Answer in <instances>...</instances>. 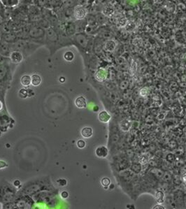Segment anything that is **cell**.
I'll return each mask as SVG.
<instances>
[{
  "mask_svg": "<svg viewBox=\"0 0 186 209\" xmlns=\"http://www.w3.org/2000/svg\"><path fill=\"white\" fill-rule=\"evenodd\" d=\"M28 35L34 39H43L46 36V29L39 26H33L29 28Z\"/></svg>",
  "mask_w": 186,
  "mask_h": 209,
  "instance_id": "6da1fadb",
  "label": "cell"
},
{
  "mask_svg": "<svg viewBox=\"0 0 186 209\" xmlns=\"http://www.w3.org/2000/svg\"><path fill=\"white\" fill-rule=\"evenodd\" d=\"M88 10L86 7L77 5L73 10V16L77 20H82L87 17Z\"/></svg>",
  "mask_w": 186,
  "mask_h": 209,
  "instance_id": "7a4b0ae2",
  "label": "cell"
},
{
  "mask_svg": "<svg viewBox=\"0 0 186 209\" xmlns=\"http://www.w3.org/2000/svg\"><path fill=\"white\" fill-rule=\"evenodd\" d=\"M73 39L76 41L77 44L83 48L87 47L88 44H89V38L88 37V36L86 34H83L82 32L75 34L74 36H73Z\"/></svg>",
  "mask_w": 186,
  "mask_h": 209,
  "instance_id": "3957f363",
  "label": "cell"
},
{
  "mask_svg": "<svg viewBox=\"0 0 186 209\" xmlns=\"http://www.w3.org/2000/svg\"><path fill=\"white\" fill-rule=\"evenodd\" d=\"M46 39L51 42H55L59 39V36L55 31L51 27L46 29Z\"/></svg>",
  "mask_w": 186,
  "mask_h": 209,
  "instance_id": "277c9868",
  "label": "cell"
},
{
  "mask_svg": "<svg viewBox=\"0 0 186 209\" xmlns=\"http://www.w3.org/2000/svg\"><path fill=\"white\" fill-rule=\"evenodd\" d=\"M18 39L17 35L14 34V33L11 32H6L4 33L1 37V40L4 41L6 42V43H14L16 42Z\"/></svg>",
  "mask_w": 186,
  "mask_h": 209,
  "instance_id": "5b68a950",
  "label": "cell"
},
{
  "mask_svg": "<svg viewBox=\"0 0 186 209\" xmlns=\"http://www.w3.org/2000/svg\"><path fill=\"white\" fill-rule=\"evenodd\" d=\"M116 47V43L113 39H108L104 44V49L107 52H113Z\"/></svg>",
  "mask_w": 186,
  "mask_h": 209,
  "instance_id": "8992f818",
  "label": "cell"
},
{
  "mask_svg": "<svg viewBox=\"0 0 186 209\" xmlns=\"http://www.w3.org/2000/svg\"><path fill=\"white\" fill-rule=\"evenodd\" d=\"M95 153H96V155L99 158H106V156L108 154V151L107 148L105 147V146H99L96 149Z\"/></svg>",
  "mask_w": 186,
  "mask_h": 209,
  "instance_id": "52a82bcc",
  "label": "cell"
},
{
  "mask_svg": "<svg viewBox=\"0 0 186 209\" xmlns=\"http://www.w3.org/2000/svg\"><path fill=\"white\" fill-rule=\"evenodd\" d=\"M102 14L106 18H112L115 14V9L110 6H106L103 8Z\"/></svg>",
  "mask_w": 186,
  "mask_h": 209,
  "instance_id": "ba28073f",
  "label": "cell"
},
{
  "mask_svg": "<svg viewBox=\"0 0 186 209\" xmlns=\"http://www.w3.org/2000/svg\"><path fill=\"white\" fill-rule=\"evenodd\" d=\"M11 60L14 63H20L23 60V55L19 51H13L11 53Z\"/></svg>",
  "mask_w": 186,
  "mask_h": 209,
  "instance_id": "9c48e42d",
  "label": "cell"
},
{
  "mask_svg": "<svg viewBox=\"0 0 186 209\" xmlns=\"http://www.w3.org/2000/svg\"><path fill=\"white\" fill-rule=\"evenodd\" d=\"M1 4L7 8H13L17 6L20 3V0H0Z\"/></svg>",
  "mask_w": 186,
  "mask_h": 209,
  "instance_id": "30bf717a",
  "label": "cell"
},
{
  "mask_svg": "<svg viewBox=\"0 0 186 209\" xmlns=\"http://www.w3.org/2000/svg\"><path fill=\"white\" fill-rule=\"evenodd\" d=\"M75 104H76V106L79 108H86V106H87V102H86V98L83 97V96H81V97L76 98V100H75Z\"/></svg>",
  "mask_w": 186,
  "mask_h": 209,
  "instance_id": "8fae6325",
  "label": "cell"
},
{
  "mask_svg": "<svg viewBox=\"0 0 186 209\" xmlns=\"http://www.w3.org/2000/svg\"><path fill=\"white\" fill-rule=\"evenodd\" d=\"M98 118L100 122H102V123H108V122L110 120V114L108 113V112L105 111H103L99 113Z\"/></svg>",
  "mask_w": 186,
  "mask_h": 209,
  "instance_id": "7c38bea8",
  "label": "cell"
},
{
  "mask_svg": "<svg viewBox=\"0 0 186 209\" xmlns=\"http://www.w3.org/2000/svg\"><path fill=\"white\" fill-rule=\"evenodd\" d=\"M65 32L68 35H74L76 33V25L74 23H68L65 27Z\"/></svg>",
  "mask_w": 186,
  "mask_h": 209,
  "instance_id": "4fadbf2b",
  "label": "cell"
},
{
  "mask_svg": "<svg viewBox=\"0 0 186 209\" xmlns=\"http://www.w3.org/2000/svg\"><path fill=\"white\" fill-rule=\"evenodd\" d=\"M93 129L91 128V127H84V128L82 129L81 130V135L83 137L88 138L91 137L92 136H93Z\"/></svg>",
  "mask_w": 186,
  "mask_h": 209,
  "instance_id": "5bb4252c",
  "label": "cell"
},
{
  "mask_svg": "<svg viewBox=\"0 0 186 209\" xmlns=\"http://www.w3.org/2000/svg\"><path fill=\"white\" fill-rule=\"evenodd\" d=\"M41 83V78L40 76L37 74H33L31 76V83L34 86H38Z\"/></svg>",
  "mask_w": 186,
  "mask_h": 209,
  "instance_id": "9a60e30c",
  "label": "cell"
},
{
  "mask_svg": "<svg viewBox=\"0 0 186 209\" xmlns=\"http://www.w3.org/2000/svg\"><path fill=\"white\" fill-rule=\"evenodd\" d=\"M130 127H131V123L128 121H123L120 123V127L123 132H128L130 130Z\"/></svg>",
  "mask_w": 186,
  "mask_h": 209,
  "instance_id": "2e32d148",
  "label": "cell"
},
{
  "mask_svg": "<svg viewBox=\"0 0 186 209\" xmlns=\"http://www.w3.org/2000/svg\"><path fill=\"white\" fill-rule=\"evenodd\" d=\"M124 28L125 29V30L128 31V32H132V31L134 30L136 28V24L133 21L128 20Z\"/></svg>",
  "mask_w": 186,
  "mask_h": 209,
  "instance_id": "e0dca14e",
  "label": "cell"
},
{
  "mask_svg": "<svg viewBox=\"0 0 186 209\" xmlns=\"http://www.w3.org/2000/svg\"><path fill=\"white\" fill-rule=\"evenodd\" d=\"M127 22H128V20L126 19V18L122 17L118 18L117 21H116V25L118 27H121V28H124L125 25H126Z\"/></svg>",
  "mask_w": 186,
  "mask_h": 209,
  "instance_id": "ac0fdd59",
  "label": "cell"
},
{
  "mask_svg": "<svg viewBox=\"0 0 186 209\" xmlns=\"http://www.w3.org/2000/svg\"><path fill=\"white\" fill-rule=\"evenodd\" d=\"M21 84L24 86H28L31 83V77L28 75H25L21 78Z\"/></svg>",
  "mask_w": 186,
  "mask_h": 209,
  "instance_id": "d6986e66",
  "label": "cell"
},
{
  "mask_svg": "<svg viewBox=\"0 0 186 209\" xmlns=\"http://www.w3.org/2000/svg\"><path fill=\"white\" fill-rule=\"evenodd\" d=\"M96 77L97 78V80H99V81H103L105 80L106 77V71H105L104 69L99 70L96 74Z\"/></svg>",
  "mask_w": 186,
  "mask_h": 209,
  "instance_id": "ffe728a7",
  "label": "cell"
},
{
  "mask_svg": "<svg viewBox=\"0 0 186 209\" xmlns=\"http://www.w3.org/2000/svg\"><path fill=\"white\" fill-rule=\"evenodd\" d=\"M38 26H39V27H42V28H43L45 29H48L50 27V23L46 19L41 20L39 21V23H38Z\"/></svg>",
  "mask_w": 186,
  "mask_h": 209,
  "instance_id": "44dd1931",
  "label": "cell"
},
{
  "mask_svg": "<svg viewBox=\"0 0 186 209\" xmlns=\"http://www.w3.org/2000/svg\"><path fill=\"white\" fill-rule=\"evenodd\" d=\"M101 184L102 185V186L104 187L105 189L108 188V186L110 185V180L109 178L107 177H104L101 180Z\"/></svg>",
  "mask_w": 186,
  "mask_h": 209,
  "instance_id": "7402d4cb",
  "label": "cell"
},
{
  "mask_svg": "<svg viewBox=\"0 0 186 209\" xmlns=\"http://www.w3.org/2000/svg\"><path fill=\"white\" fill-rule=\"evenodd\" d=\"M137 62H134L133 60L132 62L131 65H130V74L132 76H133L134 73H136V71H137Z\"/></svg>",
  "mask_w": 186,
  "mask_h": 209,
  "instance_id": "603a6c76",
  "label": "cell"
},
{
  "mask_svg": "<svg viewBox=\"0 0 186 209\" xmlns=\"http://www.w3.org/2000/svg\"><path fill=\"white\" fill-rule=\"evenodd\" d=\"M64 58L67 61H71L74 58V55H73V53L71 51L66 52L64 55Z\"/></svg>",
  "mask_w": 186,
  "mask_h": 209,
  "instance_id": "cb8c5ba5",
  "label": "cell"
},
{
  "mask_svg": "<svg viewBox=\"0 0 186 209\" xmlns=\"http://www.w3.org/2000/svg\"><path fill=\"white\" fill-rule=\"evenodd\" d=\"M156 198H157V203H163L164 202V195L162 192H157L156 193Z\"/></svg>",
  "mask_w": 186,
  "mask_h": 209,
  "instance_id": "d4e9b609",
  "label": "cell"
},
{
  "mask_svg": "<svg viewBox=\"0 0 186 209\" xmlns=\"http://www.w3.org/2000/svg\"><path fill=\"white\" fill-rule=\"evenodd\" d=\"M5 10H6L5 6L0 1V17L2 18L3 19L5 18Z\"/></svg>",
  "mask_w": 186,
  "mask_h": 209,
  "instance_id": "484cf974",
  "label": "cell"
},
{
  "mask_svg": "<svg viewBox=\"0 0 186 209\" xmlns=\"http://www.w3.org/2000/svg\"><path fill=\"white\" fill-rule=\"evenodd\" d=\"M139 94L141 97H145V96L148 95V89L147 88H142L141 90H140Z\"/></svg>",
  "mask_w": 186,
  "mask_h": 209,
  "instance_id": "4316f807",
  "label": "cell"
},
{
  "mask_svg": "<svg viewBox=\"0 0 186 209\" xmlns=\"http://www.w3.org/2000/svg\"><path fill=\"white\" fill-rule=\"evenodd\" d=\"M148 162V156H145V155H143V156H141V158H140V163H141V164H146Z\"/></svg>",
  "mask_w": 186,
  "mask_h": 209,
  "instance_id": "83f0119b",
  "label": "cell"
},
{
  "mask_svg": "<svg viewBox=\"0 0 186 209\" xmlns=\"http://www.w3.org/2000/svg\"><path fill=\"white\" fill-rule=\"evenodd\" d=\"M77 146L81 149L84 148L86 147V142H85L83 140H79L78 141V142H77Z\"/></svg>",
  "mask_w": 186,
  "mask_h": 209,
  "instance_id": "f1b7e54d",
  "label": "cell"
},
{
  "mask_svg": "<svg viewBox=\"0 0 186 209\" xmlns=\"http://www.w3.org/2000/svg\"><path fill=\"white\" fill-rule=\"evenodd\" d=\"M20 97L22 98H26L27 97V92L25 89H22L21 91L19 92Z\"/></svg>",
  "mask_w": 186,
  "mask_h": 209,
  "instance_id": "f546056e",
  "label": "cell"
},
{
  "mask_svg": "<svg viewBox=\"0 0 186 209\" xmlns=\"http://www.w3.org/2000/svg\"><path fill=\"white\" fill-rule=\"evenodd\" d=\"M6 166H8V164L6 162H4V161H0V169H4V168L6 167Z\"/></svg>",
  "mask_w": 186,
  "mask_h": 209,
  "instance_id": "4dcf8cb0",
  "label": "cell"
},
{
  "mask_svg": "<svg viewBox=\"0 0 186 209\" xmlns=\"http://www.w3.org/2000/svg\"><path fill=\"white\" fill-rule=\"evenodd\" d=\"M68 196H69V194H68V192H66V191L62 192L61 193V197H62V198H63V199H67V198L68 197Z\"/></svg>",
  "mask_w": 186,
  "mask_h": 209,
  "instance_id": "1f68e13d",
  "label": "cell"
},
{
  "mask_svg": "<svg viewBox=\"0 0 186 209\" xmlns=\"http://www.w3.org/2000/svg\"><path fill=\"white\" fill-rule=\"evenodd\" d=\"M38 3L41 5V6H44L48 3L47 0H38Z\"/></svg>",
  "mask_w": 186,
  "mask_h": 209,
  "instance_id": "d6a6232c",
  "label": "cell"
},
{
  "mask_svg": "<svg viewBox=\"0 0 186 209\" xmlns=\"http://www.w3.org/2000/svg\"><path fill=\"white\" fill-rule=\"evenodd\" d=\"M157 208H161V209H165V208L162 206H161V205H156V206H155L153 207V209H157Z\"/></svg>",
  "mask_w": 186,
  "mask_h": 209,
  "instance_id": "836d02e7",
  "label": "cell"
},
{
  "mask_svg": "<svg viewBox=\"0 0 186 209\" xmlns=\"http://www.w3.org/2000/svg\"><path fill=\"white\" fill-rule=\"evenodd\" d=\"M3 32L2 30H1V29L0 28V39H1V37H2V35H3Z\"/></svg>",
  "mask_w": 186,
  "mask_h": 209,
  "instance_id": "e575fe53",
  "label": "cell"
},
{
  "mask_svg": "<svg viewBox=\"0 0 186 209\" xmlns=\"http://www.w3.org/2000/svg\"><path fill=\"white\" fill-rule=\"evenodd\" d=\"M3 108V104L1 103V101H0V111H1V109Z\"/></svg>",
  "mask_w": 186,
  "mask_h": 209,
  "instance_id": "d590c367",
  "label": "cell"
},
{
  "mask_svg": "<svg viewBox=\"0 0 186 209\" xmlns=\"http://www.w3.org/2000/svg\"><path fill=\"white\" fill-rule=\"evenodd\" d=\"M183 180H184V182L186 183V174L183 175Z\"/></svg>",
  "mask_w": 186,
  "mask_h": 209,
  "instance_id": "8d00e7d4",
  "label": "cell"
},
{
  "mask_svg": "<svg viewBox=\"0 0 186 209\" xmlns=\"http://www.w3.org/2000/svg\"><path fill=\"white\" fill-rule=\"evenodd\" d=\"M60 1H67V0H60Z\"/></svg>",
  "mask_w": 186,
  "mask_h": 209,
  "instance_id": "74e56055",
  "label": "cell"
}]
</instances>
